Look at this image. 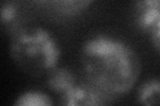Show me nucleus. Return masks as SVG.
Returning <instances> with one entry per match:
<instances>
[{
	"instance_id": "1",
	"label": "nucleus",
	"mask_w": 160,
	"mask_h": 106,
	"mask_svg": "<svg viewBox=\"0 0 160 106\" xmlns=\"http://www.w3.org/2000/svg\"><path fill=\"white\" fill-rule=\"evenodd\" d=\"M80 65L84 80L115 101L135 86L142 72L140 57L131 45L106 33L84 41Z\"/></svg>"
},
{
	"instance_id": "2",
	"label": "nucleus",
	"mask_w": 160,
	"mask_h": 106,
	"mask_svg": "<svg viewBox=\"0 0 160 106\" xmlns=\"http://www.w3.org/2000/svg\"><path fill=\"white\" fill-rule=\"evenodd\" d=\"M9 52L15 64L35 77L48 74L58 67L62 56L58 39L42 27H24L15 33Z\"/></svg>"
},
{
	"instance_id": "3",
	"label": "nucleus",
	"mask_w": 160,
	"mask_h": 106,
	"mask_svg": "<svg viewBox=\"0 0 160 106\" xmlns=\"http://www.w3.org/2000/svg\"><path fill=\"white\" fill-rule=\"evenodd\" d=\"M115 102L102 90L89 84L86 80L78 82L75 86L68 90L67 93L60 95V104L66 106H83V105H107Z\"/></svg>"
},
{
	"instance_id": "4",
	"label": "nucleus",
	"mask_w": 160,
	"mask_h": 106,
	"mask_svg": "<svg viewBox=\"0 0 160 106\" xmlns=\"http://www.w3.org/2000/svg\"><path fill=\"white\" fill-rule=\"evenodd\" d=\"M132 19L136 29L149 35L160 20V8L149 4L146 0H135Z\"/></svg>"
},
{
	"instance_id": "5",
	"label": "nucleus",
	"mask_w": 160,
	"mask_h": 106,
	"mask_svg": "<svg viewBox=\"0 0 160 106\" xmlns=\"http://www.w3.org/2000/svg\"><path fill=\"white\" fill-rule=\"evenodd\" d=\"M76 84V76L71 69L66 67H56L48 73L47 77V85L49 90L59 95L67 93Z\"/></svg>"
},
{
	"instance_id": "6",
	"label": "nucleus",
	"mask_w": 160,
	"mask_h": 106,
	"mask_svg": "<svg viewBox=\"0 0 160 106\" xmlns=\"http://www.w3.org/2000/svg\"><path fill=\"white\" fill-rule=\"evenodd\" d=\"M23 13L20 11L19 6L12 0H6L2 6V24L4 31L9 32L13 36L20 29H23Z\"/></svg>"
},
{
	"instance_id": "7",
	"label": "nucleus",
	"mask_w": 160,
	"mask_h": 106,
	"mask_svg": "<svg viewBox=\"0 0 160 106\" xmlns=\"http://www.w3.org/2000/svg\"><path fill=\"white\" fill-rule=\"evenodd\" d=\"M95 0H47L49 8L63 16H76L91 6Z\"/></svg>"
},
{
	"instance_id": "8",
	"label": "nucleus",
	"mask_w": 160,
	"mask_h": 106,
	"mask_svg": "<svg viewBox=\"0 0 160 106\" xmlns=\"http://www.w3.org/2000/svg\"><path fill=\"white\" fill-rule=\"evenodd\" d=\"M136 101L140 105H160V78H149L140 85Z\"/></svg>"
},
{
	"instance_id": "9",
	"label": "nucleus",
	"mask_w": 160,
	"mask_h": 106,
	"mask_svg": "<svg viewBox=\"0 0 160 106\" xmlns=\"http://www.w3.org/2000/svg\"><path fill=\"white\" fill-rule=\"evenodd\" d=\"M15 106H49L52 99L48 94L40 90H27L18 95L13 102Z\"/></svg>"
},
{
	"instance_id": "10",
	"label": "nucleus",
	"mask_w": 160,
	"mask_h": 106,
	"mask_svg": "<svg viewBox=\"0 0 160 106\" xmlns=\"http://www.w3.org/2000/svg\"><path fill=\"white\" fill-rule=\"evenodd\" d=\"M148 36H149V39H151L152 47L160 54V20L156 23V25L153 27V29L151 31V33H149Z\"/></svg>"
},
{
	"instance_id": "11",
	"label": "nucleus",
	"mask_w": 160,
	"mask_h": 106,
	"mask_svg": "<svg viewBox=\"0 0 160 106\" xmlns=\"http://www.w3.org/2000/svg\"><path fill=\"white\" fill-rule=\"evenodd\" d=\"M146 2H148L149 4H152V6H155V7L160 8V0H146Z\"/></svg>"
},
{
	"instance_id": "12",
	"label": "nucleus",
	"mask_w": 160,
	"mask_h": 106,
	"mask_svg": "<svg viewBox=\"0 0 160 106\" xmlns=\"http://www.w3.org/2000/svg\"><path fill=\"white\" fill-rule=\"evenodd\" d=\"M35 3H38V4H42V6H48L47 4V0H33Z\"/></svg>"
}]
</instances>
